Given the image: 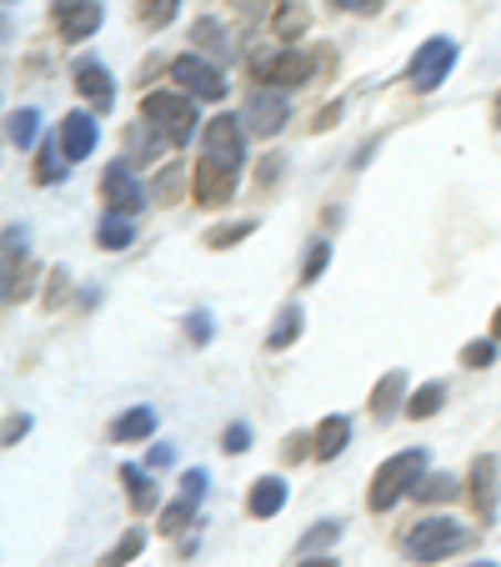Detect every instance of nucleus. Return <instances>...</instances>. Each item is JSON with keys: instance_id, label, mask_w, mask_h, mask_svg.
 <instances>
[{"instance_id": "nucleus-1", "label": "nucleus", "mask_w": 501, "mask_h": 567, "mask_svg": "<svg viewBox=\"0 0 501 567\" xmlns=\"http://www.w3.org/2000/svg\"><path fill=\"white\" fill-rule=\"evenodd\" d=\"M246 161V136H241V116H216L206 126V151L196 161V206H226L236 196V176Z\"/></svg>"}, {"instance_id": "nucleus-2", "label": "nucleus", "mask_w": 501, "mask_h": 567, "mask_svg": "<svg viewBox=\"0 0 501 567\" xmlns=\"http://www.w3.org/2000/svg\"><path fill=\"white\" fill-rule=\"evenodd\" d=\"M140 121H146V131L160 146H186L196 136V106L181 91H150L140 101Z\"/></svg>"}, {"instance_id": "nucleus-3", "label": "nucleus", "mask_w": 501, "mask_h": 567, "mask_svg": "<svg viewBox=\"0 0 501 567\" xmlns=\"http://www.w3.org/2000/svg\"><path fill=\"white\" fill-rule=\"evenodd\" d=\"M421 472H427V452H396V457H386L382 467H376V477H372L366 507H372V513H386V507L401 503L406 493H416Z\"/></svg>"}, {"instance_id": "nucleus-4", "label": "nucleus", "mask_w": 501, "mask_h": 567, "mask_svg": "<svg viewBox=\"0 0 501 567\" xmlns=\"http://www.w3.org/2000/svg\"><path fill=\"white\" fill-rule=\"evenodd\" d=\"M467 543H471V533L461 523H451V517H427V523H416L411 533L401 537V553L411 557V563H441V557L461 553Z\"/></svg>"}, {"instance_id": "nucleus-5", "label": "nucleus", "mask_w": 501, "mask_h": 567, "mask_svg": "<svg viewBox=\"0 0 501 567\" xmlns=\"http://www.w3.org/2000/svg\"><path fill=\"white\" fill-rule=\"evenodd\" d=\"M451 65H457V41H451V35H431V41H421V51L411 55V65H406V81H411V86L427 96V91H437L441 81L451 75Z\"/></svg>"}, {"instance_id": "nucleus-6", "label": "nucleus", "mask_w": 501, "mask_h": 567, "mask_svg": "<svg viewBox=\"0 0 501 567\" xmlns=\"http://www.w3.org/2000/svg\"><path fill=\"white\" fill-rule=\"evenodd\" d=\"M251 75L257 81H267V86H301V81H311V61L301 51H257L251 55Z\"/></svg>"}, {"instance_id": "nucleus-7", "label": "nucleus", "mask_w": 501, "mask_h": 567, "mask_svg": "<svg viewBox=\"0 0 501 567\" xmlns=\"http://www.w3.org/2000/svg\"><path fill=\"white\" fill-rule=\"evenodd\" d=\"M241 121L257 131V136H276V131L291 121V106H286V96H281L276 86H257L251 96H246Z\"/></svg>"}, {"instance_id": "nucleus-8", "label": "nucleus", "mask_w": 501, "mask_h": 567, "mask_svg": "<svg viewBox=\"0 0 501 567\" xmlns=\"http://www.w3.org/2000/svg\"><path fill=\"white\" fill-rule=\"evenodd\" d=\"M101 196H106V206H111V212H121V216H136L140 206L150 202L146 186L131 176L126 161H111V166H106V176H101Z\"/></svg>"}, {"instance_id": "nucleus-9", "label": "nucleus", "mask_w": 501, "mask_h": 567, "mask_svg": "<svg viewBox=\"0 0 501 567\" xmlns=\"http://www.w3.org/2000/svg\"><path fill=\"white\" fill-rule=\"evenodd\" d=\"M171 75L181 81L186 91H191L196 101H221V96H226V75L216 71L211 61H201V55H176V61H171Z\"/></svg>"}, {"instance_id": "nucleus-10", "label": "nucleus", "mask_w": 501, "mask_h": 567, "mask_svg": "<svg viewBox=\"0 0 501 567\" xmlns=\"http://www.w3.org/2000/svg\"><path fill=\"white\" fill-rule=\"evenodd\" d=\"M101 16H106L101 0H55V25L65 41H91L101 31Z\"/></svg>"}, {"instance_id": "nucleus-11", "label": "nucleus", "mask_w": 501, "mask_h": 567, "mask_svg": "<svg viewBox=\"0 0 501 567\" xmlns=\"http://www.w3.org/2000/svg\"><path fill=\"white\" fill-rule=\"evenodd\" d=\"M497 487H501L497 457H477V462H471L467 493H471V507H477V517H481V523H491V517H497Z\"/></svg>"}, {"instance_id": "nucleus-12", "label": "nucleus", "mask_w": 501, "mask_h": 567, "mask_svg": "<svg viewBox=\"0 0 501 567\" xmlns=\"http://www.w3.org/2000/svg\"><path fill=\"white\" fill-rule=\"evenodd\" d=\"M75 91L91 101V106L111 111V101H116V86H111V71L101 61H81L75 65Z\"/></svg>"}, {"instance_id": "nucleus-13", "label": "nucleus", "mask_w": 501, "mask_h": 567, "mask_svg": "<svg viewBox=\"0 0 501 567\" xmlns=\"http://www.w3.org/2000/svg\"><path fill=\"white\" fill-rule=\"evenodd\" d=\"M61 146L71 161H86L91 151H96V121H91L86 111H71V116L61 121Z\"/></svg>"}, {"instance_id": "nucleus-14", "label": "nucleus", "mask_w": 501, "mask_h": 567, "mask_svg": "<svg viewBox=\"0 0 501 567\" xmlns=\"http://www.w3.org/2000/svg\"><path fill=\"white\" fill-rule=\"evenodd\" d=\"M401 396H406V377L401 372H386L382 382H376V392H372V417L376 422H392L396 412H401Z\"/></svg>"}, {"instance_id": "nucleus-15", "label": "nucleus", "mask_w": 501, "mask_h": 567, "mask_svg": "<svg viewBox=\"0 0 501 567\" xmlns=\"http://www.w3.org/2000/svg\"><path fill=\"white\" fill-rule=\"evenodd\" d=\"M311 437H316V457H321V462L342 457L346 442H352V417H326L316 432H311Z\"/></svg>"}, {"instance_id": "nucleus-16", "label": "nucleus", "mask_w": 501, "mask_h": 567, "mask_svg": "<svg viewBox=\"0 0 501 567\" xmlns=\"http://www.w3.org/2000/svg\"><path fill=\"white\" fill-rule=\"evenodd\" d=\"M246 507H251V517H276L281 507H286V482L261 477L257 487H251V497H246Z\"/></svg>"}, {"instance_id": "nucleus-17", "label": "nucleus", "mask_w": 501, "mask_h": 567, "mask_svg": "<svg viewBox=\"0 0 501 567\" xmlns=\"http://www.w3.org/2000/svg\"><path fill=\"white\" fill-rule=\"evenodd\" d=\"M156 432V412L150 408H131L111 422V442H146Z\"/></svg>"}, {"instance_id": "nucleus-18", "label": "nucleus", "mask_w": 501, "mask_h": 567, "mask_svg": "<svg viewBox=\"0 0 501 567\" xmlns=\"http://www.w3.org/2000/svg\"><path fill=\"white\" fill-rule=\"evenodd\" d=\"M121 482H126V497H131V513H150V507H156V482L146 477V472L140 467H121Z\"/></svg>"}, {"instance_id": "nucleus-19", "label": "nucleus", "mask_w": 501, "mask_h": 567, "mask_svg": "<svg viewBox=\"0 0 501 567\" xmlns=\"http://www.w3.org/2000/svg\"><path fill=\"white\" fill-rule=\"evenodd\" d=\"M65 166H71V156H65L61 136L45 141V146H41V161H35V182H41V186H55V182L65 176Z\"/></svg>"}, {"instance_id": "nucleus-20", "label": "nucleus", "mask_w": 501, "mask_h": 567, "mask_svg": "<svg viewBox=\"0 0 501 567\" xmlns=\"http://www.w3.org/2000/svg\"><path fill=\"white\" fill-rule=\"evenodd\" d=\"M96 241L106 251H126L131 241H136V231H131V216H121V212H106L101 216V231H96Z\"/></svg>"}, {"instance_id": "nucleus-21", "label": "nucleus", "mask_w": 501, "mask_h": 567, "mask_svg": "<svg viewBox=\"0 0 501 567\" xmlns=\"http://www.w3.org/2000/svg\"><path fill=\"white\" fill-rule=\"evenodd\" d=\"M271 31H276V41H296V35L306 31V6H301V0H281Z\"/></svg>"}, {"instance_id": "nucleus-22", "label": "nucleus", "mask_w": 501, "mask_h": 567, "mask_svg": "<svg viewBox=\"0 0 501 567\" xmlns=\"http://www.w3.org/2000/svg\"><path fill=\"white\" fill-rule=\"evenodd\" d=\"M441 402H447V386H441V382H427L421 392H411V402H406V417H416V422H421V417H437Z\"/></svg>"}, {"instance_id": "nucleus-23", "label": "nucleus", "mask_w": 501, "mask_h": 567, "mask_svg": "<svg viewBox=\"0 0 501 567\" xmlns=\"http://www.w3.org/2000/svg\"><path fill=\"white\" fill-rule=\"evenodd\" d=\"M296 332H301V307L291 301V307H281V317H276V327H271V352H281V347H291L296 342Z\"/></svg>"}, {"instance_id": "nucleus-24", "label": "nucleus", "mask_w": 501, "mask_h": 567, "mask_svg": "<svg viewBox=\"0 0 501 567\" xmlns=\"http://www.w3.org/2000/svg\"><path fill=\"white\" fill-rule=\"evenodd\" d=\"M6 131H11V146H15V151H25V146H35L41 116H35L31 106H25V111H11V126H6Z\"/></svg>"}, {"instance_id": "nucleus-25", "label": "nucleus", "mask_w": 501, "mask_h": 567, "mask_svg": "<svg viewBox=\"0 0 501 567\" xmlns=\"http://www.w3.org/2000/svg\"><path fill=\"white\" fill-rule=\"evenodd\" d=\"M191 35L201 41V51H211V55H221V61H231V35H226L216 21H196Z\"/></svg>"}, {"instance_id": "nucleus-26", "label": "nucleus", "mask_w": 501, "mask_h": 567, "mask_svg": "<svg viewBox=\"0 0 501 567\" xmlns=\"http://www.w3.org/2000/svg\"><path fill=\"white\" fill-rule=\"evenodd\" d=\"M176 11H181V0H140V25H150V31H160V25H171Z\"/></svg>"}, {"instance_id": "nucleus-27", "label": "nucleus", "mask_w": 501, "mask_h": 567, "mask_svg": "<svg viewBox=\"0 0 501 567\" xmlns=\"http://www.w3.org/2000/svg\"><path fill=\"white\" fill-rule=\"evenodd\" d=\"M140 547H146V533H140V527H131V533L121 537V543L111 547L106 557H101V567H126L131 557H140Z\"/></svg>"}, {"instance_id": "nucleus-28", "label": "nucleus", "mask_w": 501, "mask_h": 567, "mask_svg": "<svg viewBox=\"0 0 501 567\" xmlns=\"http://www.w3.org/2000/svg\"><path fill=\"white\" fill-rule=\"evenodd\" d=\"M191 517H196V497H186V493H181L171 507H166V517H160V533L176 537L181 527H191Z\"/></svg>"}, {"instance_id": "nucleus-29", "label": "nucleus", "mask_w": 501, "mask_h": 567, "mask_svg": "<svg viewBox=\"0 0 501 567\" xmlns=\"http://www.w3.org/2000/svg\"><path fill=\"white\" fill-rule=\"evenodd\" d=\"M461 493V482L457 477H427V482H416V497H427V503H447V497H457Z\"/></svg>"}, {"instance_id": "nucleus-30", "label": "nucleus", "mask_w": 501, "mask_h": 567, "mask_svg": "<svg viewBox=\"0 0 501 567\" xmlns=\"http://www.w3.org/2000/svg\"><path fill=\"white\" fill-rule=\"evenodd\" d=\"M257 231V221H236V226H216L211 236H206V247H236V236H251Z\"/></svg>"}, {"instance_id": "nucleus-31", "label": "nucleus", "mask_w": 501, "mask_h": 567, "mask_svg": "<svg viewBox=\"0 0 501 567\" xmlns=\"http://www.w3.org/2000/svg\"><path fill=\"white\" fill-rule=\"evenodd\" d=\"M336 537H342V523H321V527H311V533L301 537V553H316V547L336 543Z\"/></svg>"}, {"instance_id": "nucleus-32", "label": "nucleus", "mask_w": 501, "mask_h": 567, "mask_svg": "<svg viewBox=\"0 0 501 567\" xmlns=\"http://www.w3.org/2000/svg\"><path fill=\"white\" fill-rule=\"evenodd\" d=\"M326 261H331V247H326V241H316V247H311V257H306V267H301V281H316L321 271H326Z\"/></svg>"}, {"instance_id": "nucleus-33", "label": "nucleus", "mask_w": 501, "mask_h": 567, "mask_svg": "<svg viewBox=\"0 0 501 567\" xmlns=\"http://www.w3.org/2000/svg\"><path fill=\"white\" fill-rule=\"evenodd\" d=\"M226 452H231V457H241L246 447H251V427H246V422H231V427H226V442H221Z\"/></svg>"}, {"instance_id": "nucleus-34", "label": "nucleus", "mask_w": 501, "mask_h": 567, "mask_svg": "<svg viewBox=\"0 0 501 567\" xmlns=\"http://www.w3.org/2000/svg\"><path fill=\"white\" fill-rule=\"evenodd\" d=\"M186 332H191L196 347H206L211 342V317H206V311H191V317H186Z\"/></svg>"}, {"instance_id": "nucleus-35", "label": "nucleus", "mask_w": 501, "mask_h": 567, "mask_svg": "<svg viewBox=\"0 0 501 567\" xmlns=\"http://www.w3.org/2000/svg\"><path fill=\"white\" fill-rule=\"evenodd\" d=\"M491 357H497V342H471L467 352H461V362L467 367H491Z\"/></svg>"}, {"instance_id": "nucleus-36", "label": "nucleus", "mask_w": 501, "mask_h": 567, "mask_svg": "<svg viewBox=\"0 0 501 567\" xmlns=\"http://www.w3.org/2000/svg\"><path fill=\"white\" fill-rule=\"evenodd\" d=\"M181 493H186V497H196V503L206 497V472H201V467H191V472L181 477Z\"/></svg>"}, {"instance_id": "nucleus-37", "label": "nucleus", "mask_w": 501, "mask_h": 567, "mask_svg": "<svg viewBox=\"0 0 501 567\" xmlns=\"http://www.w3.org/2000/svg\"><path fill=\"white\" fill-rule=\"evenodd\" d=\"M386 0H336V11H352V16H376Z\"/></svg>"}, {"instance_id": "nucleus-38", "label": "nucleus", "mask_w": 501, "mask_h": 567, "mask_svg": "<svg viewBox=\"0 0 501 567\" xmlns=\"http://www.w3.org/2000/svg\"><path fill=\"white\" fill-rule=\"evenodd\" d=\"M25 432H31V417H11V422H6V447H15Z\"/></svg>"}, {"instance_id": "nucleus-39", "label": "nucleus", "mask_w": 501, "mask_h": 567, "mask_svg": "<svg viewBox=\"0 0 501 567\" xmlns=\"http://www.w3.org/2000/svg\"><path fill=\"white\" fill-rule=\"evenodd\" d=\"M306 432H301V437H291V447H286V457H306V452H316V447H306Z\"/></svg>"}, {"instance_id": "nucleus-40", "label": "nucleus", "mask_w": 501, "mask_h": 567, "mask_svg": "<svg viewBox=\"0 0 501 567\" xmlns=\"http://www.w3.org/2000/svg\"><path fill=\"white\" fill-rule=\"evenodd\" d=\"M261 6H267V0H236V11L241 16H261Z\"/></svg>"}, {"instance_id": "nucleus-41", "label": "nucleus", "mask_w": 501, "mask_h": 567, "mask_svg": "<svg viewBox=\"0 0 501 567\" xmlns=\"http://www.w3.org/2000/svg\"><path fill=\"white\" fill-rule=\"evenodd\" d=\"M171 462V447H150V467H166Z\"/></svg>"}, {"instance_id": "nucleus-42", "label": "nucleus", "mask_w": 501, "mask_h": 567, "mask_svg": "<svg viewBox=\"0 0 501 567\" xmlns=\"http://www.w3.org/2000/svg\"><path fill=\"white\" fill-rule=\"evenodd\" d=\"M301 567H336L331 557H311V563H301Z\"/></svg>"}, {"instance_id": "nucleus-43", "label": "nucleus", "mask_w": 501, "mask_h": 567, "mask_svg": "<svg viewBox=\"0 0 501 567\" xmlns=\"http://www.w3.org/2000/svg\"><path fill=\"white\" fill-rule=\"evenodd\" d=\"M491 337L501 342V307H497V317H491Z\"/></svg>"}, {"instance_id": "nucleus-44", "label": "nucleus", "mask_w": 501, "mask_h": 567, "mask_svg": "<svg viewBox=\"0 0 501 567\" xmlns=\"http://www.w3.org/2000/svg\"><path fill=\"white\" fill-rule=\"evenodd\" d=\"M497 126H501V96H497Z\"/></svg>"}]
</instances>
